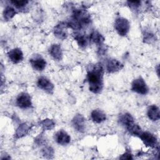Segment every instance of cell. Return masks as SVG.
<instances>
[{
  "instance_id": "6da1fadb",
  "label": "cell",
  "mask_w": 160,
  "mask_h": 160,
  "mask_svg": "<svg viewBox=\"0 0 160 160\" xmlns=\"http://www.w3.org/2000/svg\"><path fill=\"white\" fill-rule=\"evenodd\" d=\"M104 69L101 64L90 65L88 68L87 81L89 90L94 93H99L103 87Z\"/></svg>"
},
{
  "instance_id": "7a4b0ae2",
  "label": "cell",
  "mask_w": 160,
  "mask_h": 160,
  "mask_svg": "<svg viewBox=\"0 0 160 160\" xmlns=\"http://www.w3.org/2000/svg\"><path fill=\"white\" fill-rule=\"evenodd\" d=\"M114 28L120 36H124L129 31L130 24L127 19L119 17L115 21Z\"/></svg>"
},
{
  "instance_id": "3957f363",
  "label": "cell",
  "mask_w": 160,
  "mask_h": 160,
  "mask_svg": "<svg viewBox=\"0 0 160 160\" xmlns=\"http://www.w3.org/2000/svg\"><path fill=\"white\" fill-rule=\"evenodd\" d=\"M131 90L138 94L144 95L148 92L149 89L144 80L141 78H138L133 80L131 84Z\"/></svg>"
},
{
  "instance_id": "277c9868",
  "label": "cell",
  "mask_w": 160,
  "mask_h": 160,
  "mask_svg": "<svg viewBox=\"0 0 160 160\" xmlns=\"http://www.w3.org/2000/svg\"><path fill=\"white\" fill-rule=\"evenodd\" d=\"M16 105L21 109L29 108L32 105L31 96L26 92L19 94L16 99Z\"/></svg>"
},
{
  "instance_id": "5b68a950",
  "label": "cell",
  "mask_w": 160,
  "mask_h": 160,
  "mask_svg": "<svg viewBox=\"0 0 160 160\" xmlns=\"http://www.w3.org/2000/svg\"><path fill=\"white\" fill-rule=\"evenodd\" d=\"M144 145L148 147H155L157 145L158 141L156 137L149 132H142L139 136Z\"/></svg>"
},
{
  "instance_id": "8992f818",
  "label": "cell",
  "mask_w": 160,
  "mask_h": 160,
  "mask_svg": "<svg viewBox=\"0 0 160 160\" xmlns=\"http://www.w3.org/2000/svg\"><path fill=\"white\" fill-rule=\"evenodd\" d=\"M72 125L74 129L81 132H83L86 129V119L84 117L80 114H76L72 119Z\"/></svg>"
},
{
  "instance_id": "52a82bcc",
  "label": "cell",
  "mask_w": 160,
  "mask_h": 160,
  "mask_svg": "<svg viewBox=\"0 0 160 160\" xmlns=\"http://www.w3.org/2000/svg\"><path fill=\"white\" fill-rule=\"evenodd\" d=\"M32 67L36 71H41L44 70L46 66V61L41 56H36L29 59Z\"/></svg>"
},
{
  "instance_id": "ba28073f",
  "label": "cell",
  "mask_w": 160,
  "mask_h": 160,
  "mask_svg": "<svg viewBox=\"0 0 160 160\" xmlns=\"http://www.w3.org/2000/svg\"><path fill=\"white\" fill-rule=\"evenodd\" d=\"M54 139L58 144L65 146L70 142L71 137L66 131L60 130L54 134Z\"/></svg>"
},
{
  "instance_id": "9c48e42d",
  "label": "cell",
  "mask_w": 160,
  "mask_h": 160,
  "mask_svg": "<svg viewBox=\"0 0 160 160\" xmlns=\"http://www.w3.org/2000/svg\"><path fill=\"white\" fill-rule=\"evenodd\" d=\"M37 84L40 89L45 91L48 93H52L53 91L54 85L48 79L46 78H39L38 80Z\"/></svg>"
},
{
  "instance_id": "30bf717a",
  "label": "cell",
  "mask_w": 160,
  "mask_h": 160,
  "mask_svg": "<svg viewBox=\"0 0 160 160\" xmlns=\"http://www.w3.org/2000/svg\"><path fill=\"white\" fill-rule=\"evenodd\" d=\"M123 67L122 64L117 59H109L106 64V68L108 72L112 73L121 70Z\"/></svg>"
},
{
  "instance_id": "8fae6325",
  "label": "cell",
  "mask_w": 160,
  "mask_h": 160,
  "mask_svg": "<svg viewBox=\"0 0 160 160\" xmlns=\"http://www.w3.org/2000/svg\"><path fill=\"white\" fill-rule=\"evenodd\" d=\"M67 26L68 24L64 22H61L60 24L56 25L54 29V35L59 39H66L68 36Z\"/></svg>"
},
{
  "instance_id": "7c38bea8",
  "label": "cell",
  "mask_w": 160,
  "mask_h": 160,
  "mask_svg": "<svg viewBox=\"0 0 160 160\" xmlns=\"http://www.w3.org/2000/svg\"><path fill=\"white\" fill-rule=\"evenodd\" d=\"M8 55L9 59L13 63H19L23 59V53L19 48H14L10 50Z\"/></svg>"
},
{
  "instance_id": "4fadbf2b",
  "label": "cell",
  "mask_w": 160,
  "mask_h": 160,
  "mask_svg": "<svg viewBox=\"0 0 160 160\" xmlns=\"http://www.w3.org/2000/svg\"><path fill=\"white\" fill-rule=\"evenodd\" d=\"M50 55L56 60L60 61L62 57V51L60 45L54 44L51 46L49 49Z\"/></svg>"
},
{
  "instance_id": "5bb4252c",
  "label": "cell",
  "mask_w": 160,
  "mask_h": 160,
  "mask_svg": "<svg viewBox=\"0 0 160 160\" xmlns=\"http://www.w3.org/2000/svg\"><path fill=\"white\" fill-rule=\"evenodd\" d=\"M91 117L92 120L96 123H101L106 119L105 113L99 109H95L91 112Z\"/></svg>"
},
{
  "instance_id": "9a60e30c",
  "label": "cell",
  "mask_w": 160,
  "mask_h": 160,
  "mask_svg": "<svg viewBox=\"0 0 160 160\" xmlns=\"http://www.w3.org/2000/svg\"><path fill=\"white\" fill-rule=\"evenodd\" d=\"M148 116L149 119L153 121L159 120L160 118L159 108L156 105L151 106L148 109Z\"/></svg>"
},
{
  "instance_id": "2e32d148",
  "label": "cell",
  "mask_w": 160,
  "mask_h": 160,
  "mask_svg": "<svg viewBox=\"0 0 160 160\" xmlns=\"http://www.w3.org/2000/svg\"><path fill=\"white\" fill-rule=\"evenodd\" d=\"M119 121L120 123L124 126L126 128H128L134 123L133 118L129 113H124L123 114L121 115L119 118Z\"/></svg>"
},
{
  "instance_id": "e0dca14e",
  "label": "cell",
  "mask_w": 160,
  "mask_h": 160,
  "mask_svg": "<svg viewBox=\"0 0 160 160\" xmlns=\"http://www.w3.org/2000/svg\"><path fill=\"white\" fill-rule=\"evenodd\" d=\"M89 40L92 41L93 42L96 43L98 46H101L104 41V37L98 31H93L91 32L89 36Z\"/></svg>"
},
{
  "instance_id": "ac0fdd59",
  "label": "cell",
  "mask_w": 160,
  "mask_h": 160,
  "mask_svg": "<svg viewBox=\"0 0 160 160\" xmlns=\"http://www.w3.org/2000/svg\"><path fill=\"white\" fill-rule=\"evenodd\" d=\"M75 40L79 46L81 48H85L88 44V41L89 38H88L85 34H78L75 36Z\"/></svg>"
},
{
  "instance_id": "d6986e66",
  "label": "cell",
  "mask_w": 160,
  "mask_h": 160,
  "mask_svg": "<svg viewBox=\"0 0 160 160\" xmlns=\"http://www.w3.org/2000/svg\"><path fill=\"white\" fill-rule=\"evenodd\" d=\"M28 131H29V126L25 123H23L21 124L17 129L16 132V136L18 138H22L28 134Z\"/></svg>"
},
{
  "instance_id": "ffe728a7",
  "label": "cell",
  "mask_w": 160,
  "mask_h": 160,
  "mask_svg": "<svg viewBox=\"0 0 160 160\" xmlns=\"http://www.w3.org/2000/svg\"><path fill=\"white\" fill-rule=\"evenodd\" d=\"M17 13V12L15 11V9L11 7V6H7L3 12V16L4 19L8 21L12 18L15 14Z\"/></svg>"
},
{
  "instance_id": "44dd1931",
  "label": "cell",
  "mask_w": 160,
  "mask_h": 160,
  "mask_svg": "<svg viewBox=\"0 0 160 160\" xmlns=\"http://www.w3.org/2000/svg\"><path fill=\"white\" fill-rule=\"evenodd\" d=\"M128 131L134 136H139L140 134L142 132L141 128L136 124L134 123L131 126H129L128 128H127Z\"/></svg>"
},
{
  "instance_id": "7402d4cb",
  "label": "cell",
  "mask_w": 160,
  "mask_h": 160,
  "mask_svg": "<svg viewBox=\"0 0 160 160\" xmlns=\"http://www.w3.org/2000/svg\"><path fill=\"white\" fill-rule=\"evenodd\" d=\"M41 124L44 129H47V130H50V129H52L55 126L54 122L52 120L49 119H44L41 122Z\"/></svg>"
},
{
  "instance_id": "603a6c76",
  "label": "cell",
  "mask_w": 160,
  "mask_h": 160,
  "mask_svg": "<svg viewBox=\"0 0 160 160\" xmlns=\"http://www.w3.org/2000/svg\"><path fill=\"white\" fill-rule=\"evenodd\" d=\"M28 2H29V1H19V0L11 1V3L12 4L18 9L23 8L28 4Z\"/></svg>"
},
{
  "instance_id": "cb8c5ba5",
  "label": "cell",
  "mask_w": 160,
  "mask_h": 160,
  "mask_svg": "<svg viewBox=\"0 0 160 160\" xmlns=\"http://www.w3.org/2000/svg\"><path fill=\"white\" fill-rule=\"evenodd\" d=\"M127 2L129 6L131 9L134 10H137L139 8L141 2L139 1H128Z\"/></svg>"
},
{
  "instance_id": "d4e9b609",
  "label": "cell",
  "mask_w": 160,
  "mask_h": 160,
  "mask_svg": "<svg viewBox=\"0 0 160 160\" xmlns=\"http://www.w3.org/2000/svg\"><path fill=\"white\" fill-rule=\"evenodd\" d=\"M42 153H43V155H44V156H50L51 155H52L53 151L51 148L47 147V148H45L42 150Z\"/></svg>"
},
{
  "instance_id": "484cf974",
  "label": "cell",
  "mask_w": 160,
  "mask_h": 160,
  "mask_svg": "<svg viewBox=\"0 0 160 160\" xmlns=\"http://www.w3.org/2000/svg\"><path fill=\"white\" fill-rule=\"evenodd\" d=\"M121 159H132V155L129 152H126L122 155V157H121Z\"/></svg>"
}]
</instances>
